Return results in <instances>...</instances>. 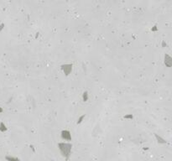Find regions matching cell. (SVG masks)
Instances as JSON below:
<instances>
[{
	"label": "cell",
	"instance_id": "30bf717a",
	"mask_svg": "<svg viewBox=\"0 0 172 161\" xmlns=\"http://www.w3.org/2000/svg\"><path fill=\"white\" fill-rule=\"evenodd\" d=\"M123 117L125 119H133L134 118V116H133L132 114H127V115H125Z\"/></svg>",
	"mask_w": 172,
	"mask_h": 161
},
{
	"label": "cell",
	"instance_id": "277c9868",
	"mask_svg": "<svg viewBox=\"0 0 172 161\" xmlns=\"http://www.w3.org/2000/svg\"><path fill=\"white\" fill-rule=\"evenodd\" d=\"M165 66H167L168 67L171 66V64H172V59L171 57L169 55H165Z\"/></svg>",
	"mask_w": 172,
	"mask_h": 161
},
{
	"label": "cell",
	"instance_id": "7c38bea8",
	"mask_svg": "<svg viewBox=\"0 0 172 161\" xmlns=\"http://www.w3.org/2000/svg\"><path fill=\"white\" fill-rule=\"evenodd\" d=\"M2 112H3V109L1 108V107H0V113H2Z\"/></svg>",
	"mask_w": 172,
	"mask_h": 161
},
{
	"label": "cell",
	"instance_id": "52a82bcc",
	"mask_svg": "<svg viewBox=\"0 0 172 161\" xmlns=\"http://www.w3.org/2000/svg\"><path fill=\"white\" fill-rule=\"evenodd\" d=\"M0 131L1 132H5V131H7V128L6 126H5V124H4V123H0Z\"/></svg>",
	"mask_w": 172,
	"mask_h": 161
},
{
	"label": "cell",
	"instance_id": "6da1fadb",
	"mask_svg": "<svg viewBox=\"0 0 172 161\" xmlns=\"http://www.w3.org/2000/svg\"><path fill=\"white\" fill-rule=\"evenodd\" d=\"M58 148L60 150V154H61L62 157L65 159L68 160L71 154V149H72V144L69 142H62V143H58Z\"/></svg>",
	"mask_w": 172,
	"mask_h": 161
},
{
	"label": "cell",
	"instance_id": "3957f363",
	"mask_svg": "<svg viewBox=\"0 0 172 161\" xmlns=\"http://www.w3.org/2000/svg\"><path fill=\"white\" fill-rule=\"evenodd\" d=\"M72 64H65L61 66V70L62 71L66 74V76H69L71 74L72 70Z\"/></svg>",
	"mask_w": 172,
	"mask_h": 161
},
{
	"label": "cell",
	"instance_id": "9c48e42d",
	"mask_svg": "<svg viewBox=\"0 0 172 161\" xmlns=\"http://www.w3.org/2000/svg\"><path fill=\"white\" fill-rule=\"evenodd\" d=\"M85 117H86V115H85V114L82 115V116H81V117L77 119V122H76V123H77V124H80V123H82V121H83V119L85 118Z\"/></svg>",
	"mask_w": 172,
	"mask_h": 161
},
{
	"label": "cell",
	"instance_id": "8fae6325",
	"mask_svg": "<svg viewBox=\"0 0 172 161\" xmlns=\"http://www.w3.org/2000/svg\"><path fill=\"white\" fill-rule=\"evenodd\" d=\"M151 30H152V31H157V30H158V28H157V26H156V25H154V26L151 29Z\"/></svg>",
	"mask_w": 172,
	"mask_h": 161
},
{
	"label": "cell",
	"instance_id": "8992f818",
	"mask_svg": "<svg viewBox=\"0 0 172 161\" xmlns=\"http://www.w3.org/2000/svg\"><path fill=\"white\" fill-rule=\"evenodd\" d=\"M154 136H155L156 140H157V142H158L159 143L164 144V143H166V141L165 140V139H163V138H161V137H160V136H159L158 134H155V135H154Z\"/></svg>",
	"mask_w": 172,
	"mask_h": 161
},
{
	"label": "cell",
	"instance_id": "ba28073f",
	"mask_svg": "<svg viewBox=\"0 0 172 161\" xmlns=\"http://www.w3.org/2000/svg\"><path fill=\"white\" fill-rule=\"evenodd\" d=\"M82 100H83V102H86V101L88 100V92L87 91H85V92L83 93V95H82Z\"/></svg>",
	"mask_w": 172,
	"mask_h": 161
},
{
	"label": "cell",
	"instance_id": "7a4b0ae2",
	"mask_svg": "<svg viewBox=\"0 0 172 161\" xmlns=\"http://www.w3.org/2000/svg\"><path fill=\"white\" fill-rule=\"evenodd\" d=\"M60 137L62 139L68 141V142L71 141V132L69 130H62L60 133Z\"/></svg>",
	"mask_w": 172,
	"mask_h": 161
},
{
	"label": "cell",
	"instance_id": "5b68a950",
	"mask_svg": "<svg viewBox=\"0 0 172 161\" xmlns=\"http://www.w3.org/2000/svg\"><path fill=\"white\" fill-rule=\"evenodd\" d=\"M5 159L7 161H20V159L18 157H14V156H11V155L5 156Z\"/></svg>",
	"mask_w": 172,
	"mask_h": 161
}]
</instances>
